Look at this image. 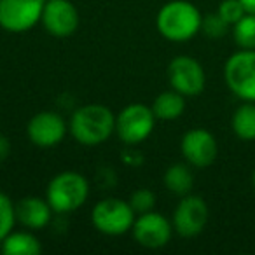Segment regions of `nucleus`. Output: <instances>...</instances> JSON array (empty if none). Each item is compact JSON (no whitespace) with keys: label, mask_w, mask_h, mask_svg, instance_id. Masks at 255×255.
Here are the masks:
<instances>
[{"label":"nucleus","mask_w":255,"mask_h":255,"mask_svg":"<svg viewBox=\"0 0 255 255\" xmlns=\"http://www.w3.org/2000/svg\"><path fill=\"white\" fill-rule=\"evenodd\" d=\"M70 133L86 147L102 145L116 131V116L105 105L89 103L77 109L70 117Z\"/></svg>","instance_id":"obj_1"},{"label":"nucleus","mask_w":255,"mask_h":255,"mask_svg":"<svg viewBox=\"0 0 255 255\" xmlns=\"http://www.w3.org/2000/svg\"><path fill=\"white\" fill-rule=\"evenodd\" d=\"M201 12L189 0H170L159 9L156 26L164 39L185 42L201 32Z\"/></svg>","instance_id":"obj_2"},{"label":"nucleus","mask_w":255,"mask_h":255,"mask_svg":"<svg viewBox=\"0 0 255 255\" xmlns=\"http://www.w3.org/2000/svg\"><path fill=\"white\" fill-rule=\"evenodd\" d=\"M89 196V184L77 171H63L51 178L46 199L53 212L70 213L79 210Z\"/></svg>","instance_id":"obj_3"},{"label":"nucleus","mask_w":255,"mask_h":255,"mask_svg":"<svg viewBox=\"0 0 255 255\" xmlns=\"http://www.w3.org/2000/svg\"><path fill=\"white\" fill-rule=\"evenodd\" d=\"M136 213L131 205L117 198H105L95 205L91 212V222L96 231L107 236H121L131 231Z\"/></svg>","instance_id":"obj_4"},{"label":"nucleus","mask_w":255,"mask_h":255,"mask_svg":"<svg viewBox=\"0 0 255 255\" xmlns=\"http://www.w3.org/2000/svg\"><path fill=\"white\" fill-rule=\"evenodd\" d=\"M224 79L243 102H255V49H240L224 65Z\"/></svg>","instance_id":"obj_5"},{"label":"nucleus","mask_w":255,"mask_h":255,"mask_svg":"<svg viewBox=\"0 0 255 255\" xmlns=\"http://www.w3.org/2000/svg\"><path fill=\"white\" fill-rule=\"evenodd\" d=\"M154 124H156V116L150 107L143 103H131L116 116V133L121 142L136 145L149 138Z\"/></svg>","instance_id":"obj_6"},{"label":"nucleus","mask_w":255,"mask_h":255,"mask_svg":"<svg viewBox=\"0 0 255 255\" xmlns=\"http://www.w3.org/2000/svg\"><path fill=\"white\" fill-rule=\"evenodd\" d=\"M44 0H0V28L12 33L32 30L42 16Z\"/></svg>","instance_id":"obj_7"},{"label":"nucleus","mask_w":255,"mask_h":255,"mask_svg":"<svg viewBox=\"0 0 255 255\" xmlns=\"http://www.w3.org/2000/svg\"><path fill=\"white\" fill-rule=\"evenodd\" d=\"M168 81L171 88L184 96H196L203 93L206 84V75L201 63L192 56L173 58L168 65Z\"/></svg>","instance_id":"obj_8"},{"label":"nucleus","mask_w":255,"mask_h":255,"mask_svg":"<svg viewBox=\"0 0 255 255\" xmlns=\"http://www.w3.org/2000/svg\"><path fill=\"white\" fill-rule=\"evenodd\" d=\"M208 222V205L201 196H182L173 212L171 226L182 238H194L205 229Z\"/></svg>","instance_id":"obj_9"},{"label":"nucleus","mask_w":255,"mask_h":255,"mask_svg":"<svg viewBox=\"0 0 255 255\" xmlns=\"http://www.w3.org/2000/svg\"><path fill=\"white\" fill-rule=\"evenodd\" d=\"M40 23L53 37H70L79 28V12L70 0H46Z\"/></svg>","instance_id":"obj_10"},{"label":"nucleus","mask_w":255,"mask_h":255,"mask_svg":"<svg viewBox=\"0 0 255 255\" xmlns=\"http://www.w3.org/2000/svg\"><path fill=\"white\" fill-rule=\"evenodd\" d=\"M26 135L30 142L40 149H51L56 147L67 135V123L56 112L44 110L39 112L28 121Z\"/></svg>","instance_id":"obj_11"},{"label":"nucleus","mask_w":255,"mask_h":255,"mask_svg":"<svg viewBox=\"0 0 255 255\" xmlns=\"http://www.w3.org/2000/svg\"><path fill=\"white\" fill-rule=\"evenodd\" d=\"M131 233L135 241L140 247L145 248H163L171 240L173 226L164 215L157 212L142 213L135 219L131 227Z\"/></svg>","instance_id":"obj_12"},{"label":"nucleus","mask_w":255,"mask_h":255,"mask_svg":"<svg viewBox=\"0 0 255 255\" xmlns=\"http://www.w3.org/2000/svg\"><path fill=\"white\" fill-rule=\"evenodd\" d=\"M182 156L185 157L191 166L194 168H206L213 164L219 154L217 140L208 129L205 128H194L182 136L180 142Z\"/></svg>","instance_id":"obj_13"},{"label":"nucleus","mask_w":255,"mask_h":255,"mask_svg":"<svg viewBox=\"0 0 255 255\" xmlns=\"http://www.w3.org/2000/svg\"><path fill=\"white\" fill-rule=\"evenodd\" d=\"M16 210V222H19L28 231H40L51 222L53 208L47 203V199H42L39 196H26L21 198L14 205Z\"/></svg>","instance_id":"obj_14"},{"label":"nucleus","mask_w":255,"mask_h":255,"mask_svg":"<svg viewBox=\"0 0 255 255\" xmlns=\"http://www.w3.org/2000/svg\"><path fill=\"white\" fill-rule=\"evenodd\" d=\"M0 250L5 255H37L42 247L32 231H12L0 243Z\"/></svg>","instance_id":"obj_15"},{"label":"nucleus","mask_w":255,"mask_h":255,"mask_svg":"<svg viewBox=\"0 0 255 255\" xmlns=\"http://www.w3.org/2000/svg\"><path fill=\"white\" fill-rule=\"evenodd\" d=\"M185 96L180 95L178 91H163L161 95L156 96L152 102V112L156 119L159 121H175L184 114L185 110Z\"/></svg>","instance_id":"obj_16"},{"label":"nucleus","mask_w":255,"mask_h":255,"mask_svg":"<svg viewBox=\"0 0 255 255\" xmlns=\"http://www.w3.org/2000/svg\"><path fill=\"white\" fill-rule=\"evenodd\" d=\"M234 135L245 142L255 140V102H245L234 110L231 119Z\"/></svg>","instance_id":"obj_17"},{"label":"nucleus","mask_w":255,"mask_h":255,"mask_svg":"<svg viewBox=\"0 0 255 255\" xmlns=\"http://www.w3.org/2000/svg\"><path fill=\"white\" fill-rule=\"evenodd\" d=\"M163 182L170 192L177 196H187L192 191L194 185V175H192L191 168L187 164H171L166 171H164Z\"/></svg>","instance_id":"obj_18"},{"label":"nucleus","mask_w":255,"mask_h":255,"mask_svg":"<svg viewBox=\"0 0 255 255\" xmlns=\"http://www.w3.org/2000/svg\"><path fill=\"white\" fill-rule=\"evenodd\" d=\"M233 39L240 49H255V14L247 12L233 25Z\"/></svg>","instance_id":"obj_19"},{"label":"nucleus","mask_w":255,"mask_h":255,"mask_svg":"<svg viewBox=\"0 0 255 255\" xmlns=\"http://www.w3.org/2000/svg\"><path fill=\"white\" fill-rule=\"evenodd\" d=\"M16 224V210L11 198L0 192V243L9 233H12V227Z\"/></svg>","instance_id":"obj_20"},{"label":"nucleus","mask_w":255,"mask_h":255,"mask_svg":"<svg viewBox=\"0 0 255 255\" xmlns=\"http://www.w3.org/2000/svg\"><path fill=\"white\" fill-rule=\"evenodd\" d=\"M229 23L224 21L222 16L219 12H212V14L203 16L201 19V32L210 39H222L229 32Z\"/></svg>","instance_id":"obj_21"},{"label":"nucleus","mask_w":255,"mask_h":255,"mask_svg":"<svg viewBox=\"0 0 255 255\" xmlns=\"http://www.w3.org/2000/svg\"><path fill=\"white\" fill-rule=\"evenodd\" d=\"M129 205H131L133 212L136 215H142V213H147V212H152L154 210V205H156V194L149 189H138L131 194L129 198Z\"/></svg>","instance_id":"obj_22"},{"label":"nucleus","mask_w":255,"mask_h":255,"mask_svg":"<svg viewBox=\"0 0 255 255\" xmlns=\"http://www.w3.org/2000/svg\"><path fill=\"white\" fill-rule=\"evenodd\" d=\"M217 12L222 16L224 21H227L231 26H233L234 23H238L245 14H247V9L243 7L241 0H222L219 9H217Z\"/></svg>","instance_id":"obj_23"},{"label":"nucleus","mask_w":255,"mask_h":255,"mask_svg":"<svg viewBox=\"0 0 255 255\" xmlns=\"http://www.w3.org/2000/svg\"><path fill=\"white\" fill-rule=\"evenodd\" d=\"M11 150H12V147H11L9 138L4 135H0V163H4V161L11 156Z\"/></svg>","instance_id":"obj_24"},{"label":"nucleus","mask_w":255,"mask_h":255,"mask_svg":"<svg viewBox=\"0 0 255 255\" xmlns=\"http://www.w3.org/2000/svg\"><path fill=\"white\" fill-rule=\"evenodd\" d=\"M241 4H243V7L247 9V12L255 14V0H241Z\"/></svg>","instance_id":"obj_25"},{"label":"nucleus","mask_w":255,"mask_h":255,"mask_svg":"<svg viewBox=\"0 0 255 255\" xmlns=\"http://www.w3.org/2000/svg\"><path fill=\"white\" fill-rule=\"evenodd\" d=\"M252 182H254V187H255V170H254V175H252Z\"/></svg>","instance_id":"obj_26"}]
</instances>
